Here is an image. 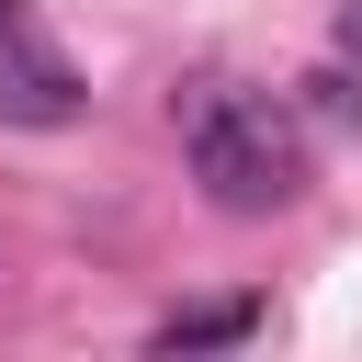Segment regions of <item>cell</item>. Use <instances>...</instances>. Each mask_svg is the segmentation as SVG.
<instances>
[{"label": "cell", "mask_w": 362, "mask_h": 362, "mask_svg": "<svg viewBox=\"0 0 362 362\" xmlns=\"http://www.w3.org/2000/svg\"><path fill=\"white\" fill-rule=\"evenodd\" d=\"M170 124H181V158H192L215 215H283L305 192V136H294L283 102H260L238 79H181Z\"/></svg>", "instance_id": "6da1fadb"}, {"label": "cell", "mask_w": 362, "mask_h": 362, "mask_svg": "<svg viewBox=\"0 0 362 362\" xmlns=\"http://www.w3.org/2000/svg\"><path fill=\"white\" fill-rule=\"evenodd\" d=\"M68 113H79V68L23 23H0V124H68Z\"/></svg>", "instance_id": "7a4b0ae2"}, {"label": "cell", "mask_w": 362, "mask_h": 362, "mask_svg": "<svg viewBox=\"0 0 362 362\" xmlns=\"http://www.w3.org/2000/svg\"><path fill=\"white\" fill-rule=\"evenodd\" d=\"M249 328H260V305L226 294V305H181V317H158V351H238Z\"/></svg>", "instance_id": "3957f363"}, {"label": "cell", "mask_w": 362, "mask_h": 362, "mask_svg": "<svg viewBox=\"0 0 362 362\" xmlns=\"http://www.w3.org/2000/svg\"><path fill=\"white\" fill-rule=\"evenodd\" d=\"M305 90H317V113H339V124H362V79H351V68H317Z\"/></svg>", "instance_id": "277c9868"}, {"label": "cell", "mask_w": 362, "mask_h": 362, "mask_svg": "<svg viewBox=\"0 0 362 362\" xmlns=\"http://www.w3.org/2000/svg\"><path fill=\"white\" fill-rule=\"evenodd\" d=\"M339 57H351V68H362V0H351V11H339Z\"/></svg>", "instance_id": "5b68a950"}, {"label": "cell", "mask_w": 362, "mask_h": 362, "mask_svg": "<svg viewBox=\"0 0 362 362\" xmlns=\"http://www.w3.org/2000/svg\"><path fill=\"white\" fill-rule=\"evenodd\" d=\"M0 23H23V0H0Z\"/></svg>", "instance_id": "8992f818"}]
</instances>
